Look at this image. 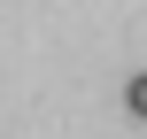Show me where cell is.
I'll list each match as a JSON object with an SVG mask.
<instances>
[{
	"label": "cell",
	"instance_id": "cell-1",
	"mask_svg": "<svg viewBox=\"0 0 147 139\" xmlns=\"http://www.w3.org/2000/svg\"><path fill=\"white\" fill-rule=\"evenodd\" d=\"M124 108H132V116H140V124H147V70H140V77H132V85H124Z\"/></svg>",
	"mask_w": 147,
	"mask_h": 139
}]
</instances>
